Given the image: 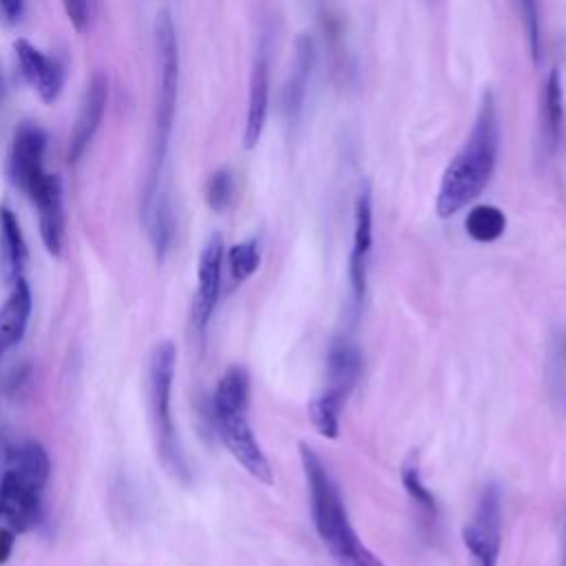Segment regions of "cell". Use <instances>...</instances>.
Masks as SVG:
<instances>
[{"mask_svg":"<svg viewBox=\"0 0 566 566\" xmlns=\"http://www.w3.org/2000/svg\"><path fill=\"white\" fill-rule=\"evenodd\" d=\"M13 51L18 55L22 75L33 86V91L40 95L44 104H53L62 93V82H64L62 66L24 38H18L13 42Z\"/></svg>","mask_w":566,"mask_h":566,"instance_id":"cell-11","label":"cell"},{"mask_svg":"<svg viewBox=\"0 0 566 566\" xmlns=\"http://www.w3.org/2000/svg\"><path fill=\"white\" fill-rule=\"evenodd\" d=\"M27 263V243L11 208L0 206V272L2 281L13 285L22 279Z\"/></svg>","mask_w":566,"mask_h":566,"instance_id":"cell-20","label":"cell"},{"mask_svg":"<svg viewBox=\"0 0 566 566\" xmlns=\"http://www.w3.org/2000/svg\"><path fill=\"white\" fill-rule=\"evenodd\" d=\"M553 349H555V365H557V369H559L562 374H566V327H562V329L557 332Z\"/></svg>","mask_w":566,"mask_h":566,"instance_id":"cell-30","label":"cell"},{"mask_svg":"<svg viewBox=\"0 0 566 566\" xmlns=\"http://www.w3.org/2000/svg\"><path fill=\"white\" fill-rule=\"evenodd\" d=\"M464 230L478 243H493L504 234L506 217L497 206L482 203V206H475L469 210Z\"/></svg>","mask_w":566,"mask_h":566,"instance_id":"cell-23","label":"cell"},{"mask_svg":"<svg viewBox=\"0 0 566 566\" xmlns=\"http://www.w3.org/2000/svg\"><path fill=\"white\" fill-rule=\"evenodd\" d=\"M106 104H108V80H106V75L95 73L86 86L84 102H82L75 128L69 139V161L71 164H75L84 155L91 139L95 137V133L104 119Z\"/></svg>","mask_w":566,"mask_h":566,"instance_id":"cell-12","label":"cell"},{"mask_svg":"<svg viewBox=\"0 0 566 566\" xmlns=\"http://www.w3.org/2000/svg\"><path fill=\"white\" fill-rule=\"evenodd\" d=\"M234 175L230 168H219L214 170L206 186H203V197H206V203L210 210L214 212H223L230 208V203L234 201Z\"/></svg>","mask_w":566,"mask_h":566,"instance_id":"cell-26","label":"cell"},{"mask_svg":"<svg viewBox=\"0 0 566 566\" xmlns=\"http://www.w3.org/2000/svg\"><path fill=\"white\" fill-rule=\"evenodd\" d=\"M562 559L566 566V513H564V522H562Z\"/></svg>","mask_w":566,"mask_h":566,"instance_id":"cell-32","label":"cell"},{"mask_svg":"<svg viewBox=\"0 0 566 566\" xmlns=\"http://www.w3.org/2000/svg\"><path fill=\"white\" fill-rule=\"evenodd\" d=\"M500 148V128H497V111L491 91H484L480 97V106L475 113V122L442 172L438 195H436V212L440 219H449L469 206L489 184Z\"/></svg>","mask_w":566,"mask_h":566,"instance_id":"cell-2","label":"cell"},{"mask_svg":"<svg viewBox=\"0 0 566 566\" xmlns=\"http://www.w3.org/2000/svg\"><path fill=\"white\" fill-rule=\"evenodd\" d=\"M363 374L360 347L349 336H336L327 349V382L325 394L347 402Z\"/></svg>","mask_w":566,"mask_h":566,"instance_id":"cell-13","label":"cell"},{"mask_svg":"<svg viewBox=\"0 0 566 566\" xmlns=\"http://www.w3.org/2000/svg\"><path fill=\"white\" fill-rule=\"evenodd\" d=\"M400 482L407 491V495L411 497V502L418 506L424 524L431 528L436 526L438 522V515H440V509H438V500L436 495L431 493V489L424 484L422 480V473H420V467H418V460L413 455H409L402 467H400Z\"/></svg>","mask_w":566,"mask_h":566,"instance_id":"cell-21","label":"cell"},{"mask_svg":"<svg viewBox=\"0 0 566 566\" xmlns=\"http://www.w3.org/2000/svg\"><path fill=\"white\" fill-rule=\"evenodd\" d=\"M312 66H314V40H312V35L301 33L294 42V62H292V71H290V77L285 82L283 97H281L283 113L290 122H296V117L303 111Z\"/></svg>","mask_w":566,"mask_h":566,"instance_id":"cell-17","label":"cell"},{"mask_svg":"<svg viewBox=\"0 0 566 566\" xmlns=\"http://www.w3.org/2000/svg\"><path fill=\"white\" fill-rule=\"evenodd\" d=\"M533 62L537 64L542 57V29H539V7L537 0H515Z\"/></svg>","mask_w":566,"mask_h":566,"instance_id":"cell-27","label":"cell"},{"mask_svg":"<svg viewBox=\"0 0 566 566\" xmlns=\"http://www.w3.org/2000/svg\"><path fill=\"white\" fill-rule=\"evenodd\" d=\"M298 458L307 484L314 531L334 562L338 566H385L356 533L340 489L321 455L307 442H298Z\"/></svg>","mask_w":566,"mask_h":566,"instance_id":"cell-1","label":"cell"},{"mask_svg":"<svg viewBox=\"0 0 566 566\" xmlns=\"http://www.w3.org/2000/svg\"><path fill=\"white\" fill-rule=\"evenodd\" d=\"M226 263H228V272L230 279L234 283H243L245 279H250L259 265H261V248L256 239H248L241 243H234L228 252H226Z\"/></svg>","mask_w":566,"mask_h":566,"instance_id":"cell-25","label":"cell"},{"mask_svg":"<svg viewBox=\"0 0 566 566\" xmlns=\"http://www.w3.org/2000/svg\"><path fill=\"white\" fill-rule=\"evenodd\" d=\"M212 422L232 458L259 482L272 484V464L259 444L248 418L250 374L241 365L228 367L212 394Z\"/></svg>","mask_w":566,"mask_h":566,"instance_id":"cell-3","label":"cell"},{"mask_svg":"<svg viewBox=\"0 0 566 566\" xmlns=\"http://www.w3.org/2000/svg\"><path fill=\"white\" fill-rule=\"evenodd\" d=\"M9 469L44 486L51 475V460L40 442L24 440L9 449Z\"/></svg>","mask_w":566,"mask_h":566,"instance_id":"cell-22","label":"cell"},{"mask_svg":"<svg viewBox=\"0 0 566 566\" xmlns=\"http://www.w3.org/2000/svg\"><path fill=\"white\" fill-rule=\"evenodd\" d=\"M223 261L226 248L221 234H210L201 248L197 263V290L192 298V325L199 334H206L210 318L217 310L221 296V279H223Z\"/></svg>","mask_w":566,"mask_h":566,"instance_id":"cell-8","label":"cell"},{"mask_svg":"<svg viewBox=\"0 0 566 566\" xmlns=\"http://www.w3.org/2000/svg\"><path fill=\"white\" fill-rule=\"evenodd\" d=\"M64 13L77 33H84L91 22V0H62Z\"/></svg>","mask_w":566,"mask_h":566,"instance_id":"cell-28","label":"cell"},{"mask_svg":"<svg viewBox=\"0 0 566 566\" xmlns=\"http://www.w3.org/2000/svg\"><path fill=\"white\" fill-rule=\"evenodd\" d=\"M343 407H345L343 400H338L321 389L307 405V418H310L312 427L316 429V433H321L323 438L336 440L340 433Z\"/></svg>","mask_w":566,"mask_h":566,"instance_id":"cell-24","label":"cell"},{"mask_svg":"<svg viewBox=\"0 0 566 566\" xmlns=\"http://www.w3.org/2000/svg\"><path fill=\"white\" fill-rule=\"evenodd\" d=\"M31 287L22 276L11 285L9 296L0 305V358L22 340L31 318Z\"/></svg>","mask_w":566,"mask_h":566,"instance_id":"cell-16","label":"cell"},{"mask_svg":"<svg viewBox=\"0 0 566 566\" xmlns=\"http://www.w3.org/2000/svg\"><path fill=\"white\" fill-rule=\"evenodd\" d=\"M155 51H157V102H155V133H153V155L150 172L144 190V201H148L159 190V172L168 150V139L177 106V84H179V46L177 31L168 11H159L155 20ZM142 201V203H144Z\"/></svg>","mask_w":566,"mask_h":566,"instance_id":"cell-5","label":"cell"},{"mask_svg":"<svg viewBox=\"0 0 566 566\" xmlns=\"http://www.w3.org/2000/svg\"><path fill=\"white\" fill-rule=\"evenodd\" d=\"M0 9L11 22H15L24 11V0H0Z\"/></svg>","mask_w":566,"mask_h":566,"instance_id":"cell-31","label":"cell"},{"mask_svg":"<svg viewBox=\"0 0 566 566\" xmlns=\"http://www.w3.org/2000/svg\"><path fill=\"white\" fill-rule=\"evenodd\" d=\"M177 369V347L172 340H161L153 347L148 363V402L157 442V453L164 467L184 484L190 482V469L172 420V380Z\"/></svg>","mask_w":566,"mask_h":566,"instance_id":"cell-4","label":"cell"},{"mask_svg":"<svg viewBox=\"0 0 566 566\" xmlns=\"http://www.w3.org/2000/svg\"><path fill=\"white\" fill-rule=\"evenodd\" d=\"M40 219V237L51 256H60L64 248V203H62V181L51 175L38 199L33 201Z\"/></svg>","mask_w":566,"mask_h":566,"instance_id":"cell-15","label":"cell"},{"mask_svg":"<svg viewBox=\"0 0 566 566\" xmlns=\"http://www.w3.org/2000/svg\"><path fill=\"white\" fill-rule=\"evenodd\" d=\"M44 150H46V133L31 122L20 124L13 135L7 172L15 188H20L31 201L38 199L42 188L49 181V172L44 170Z\"/></svg>","mask_w":566,"mask_h":566,"instance_id":"cell-7","label":"cell"},{"mask_svg":"<svg viewBox=\"0 0 566 566\" xmlns=\"http://www.w3.org/2000/svg\"><path fill=\"white\" fill-rule=\"evenodd\" d=\"M270 106V62L265 46L259 49L252 75H250V93H248V113H245V128H243V148H254L261 139L265 128Z\"/></svg>","mask_w":566,"mask_h":566,"instance_id":"cell-14","label":"cell"},{"mask_svg":"<svg viewBox=\"0 0 566 566\" xmlns=\"http://www.w3.org/2000/svg\"><path fill=\"white\" fill-rule=\"evenodd\" d=\"M15 544V531L0 524V564H4L13 551Z\"/></svg>","mask_w":566,"mask_h":566,"instance_id":"cell-29","label":"cell"},{"mask_svg":"<svg viewBox=\"0 0 566 566\" xmlns=\"http://www.w3.org/2000/svg\"><path fill=\"white\" fill-rule=\"evenodd\" d=\"M539 135L542 146L551 155L557 150L562 135H564V91H562V75L553 69L542 86L539 97Z\"/></svg>","mask_w":566,"mask_h":566,"instance_id":"cell-18","label":"cell"},{"mask_svg":"<svg viewBox=\"0 0 566 566\" xmlns=\"http://www.w3.org/2000/svg\"><path fill=\"white\" fill-rule=\"evenodd\" d=\"M469 566H497L502 551V493L486 484L475 502L471 520L462 528Z\"/></svg>","mask_w":566,"mask_h":566,"instance_id":"cell-6","label":"cell"},{"mask_svg":"<svg viewBox=\"0 0 566 566\" xmlns=\"http://www.w3.org/2000/svg\"><path fill=\"white\" fill-rule=\"evenodd\" d=\"M42 491L38 482L7 467L0 475V522L15 533L29 531L42 515Z\"/></svg>","mask_w":566,"mask_h":566,"instance_id":"cell-9","label":"cell"},{"mask_svg":"<svg viewBox=\"0 0 566 566\" xmlns=\"http://www.w3.org/2000/svg\"><path fill=\"white\" fill-rule=\"evenodd\" d=\"M371 245H374V201H371L369 181H363L354 203V239H352V252H349V285H352V298L356 307H360L367 294Z\"/></svg>","mask_w":566,"mask_h":566,"instance_id":"cell-10","label":"cell"},{"mask_svg":"<svg viewBox=\"0 0 566 566\" xmlns=\"http://www.w3.org/2000/svg\"><path fill=\"white\" fill-rule=\"evenodd\" d=\"M142 217H144L155 256L164 259L172 248L175 230H177L170 197L159 188L148 201L142 203Z\"/></svg>","mask_w":566,"mask_h":566,"instance_id":"cell-19","label":"cell"}]
</instances>
